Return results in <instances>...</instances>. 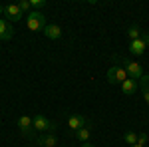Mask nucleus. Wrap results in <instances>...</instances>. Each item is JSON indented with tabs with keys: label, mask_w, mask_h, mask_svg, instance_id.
Segmentation results:
<instances>
[{
	"label": "nucleus",
	"mask_w": 149,
	"mask_h": 147,
	"mask_svg": "<svg viewBox=\"0 0 149 147\" xmlns=\"http://www.w3.org/2000/svg\"><path fill=\"white\" fill-rule=\"evenodd\" d=\"M26 26L32 32H44V28H46V16L40 10H32L30 14H26Z\"/></svg>",
	"instance_id": "nucleus-1"
},
{
	"label": "nucleus",
	"mask_w": 149,
	"mask_h": 147,
	"mask_svg": "<svg viewBox=\"0 0 149 147\" xmlns=\"http://www.w3.org/2000/svg\"><path fill=\"white\" fill-rule=\"evenodd\" d=\"M32 125H34L36 131H50V133H54L58 127L54 121H50L46 115H42V113H38V115L32 117Z\"/></svg>",
	"instance_id": "nucleus-2"
},
{
	"label": "nucleus",
	"mask_w": 149,
	"mask_h": 147,
	"mask_svg": "<svg viewBox=\"0 0 149 147\" xmlns=\"http://www.w3.org/2000/svg\"><path fill=\"white\" fill-rule=\"evenodd\" d=\"M127 78L129 76H127V72L123 70V66H111V68L107 70V82L109 84H119L121 86Z\"/></svg>",
	"instance_id": "nucleus-3"
},
{
	"label": "nucleus",
	"mask_w": 149,
	"mask_h": 147,
	"mask_svg": "<svg viewBox=\"0 0 149 147\" xmlns=\"http://www.w3.org/2000/svg\"><path fill=\"white\" fill-rule=\"evenodd\" d=\"M123 70L127 72V76L131 79H141L143 78V68H141V64L133 62V60H123Z\"/></svg>",
	"instance_id": "nucleus-4"
},
{
	"label": "nucleus",
	"mask_w": 149,
	"mask_h": 147,
	"mask_svg": "<svg viewBox=\"0 0 149 147\" xmlns=\"http://www.w3.org/2000/svg\"><path fill=\"white\" fill-rule=\"evenodd\" d=\"M4 16H6L8 22H18V20H22L24 12L20 10L18 2H16V4H6V6H4Z\"/></svg>",
	"instance_id": "nucleus-5"
},
{
	"label": "nucleus",
	"mask_w": 149,
	"mask_h": 147,
	"mask_svg": "<svg viewBox=\"0 0 149 147\" xmlns=\"http://www.w3.org/2000/svg\"><path fill=\"white\" fill-rule=\"evenodd\" d=\"M12 36H14V30H12L10 22L0 18V42H8V40H12Z\"/></svg>",
	"instance_id": "nucleus-6"
},
{
	"label": "nucleus",
	"mask_w": 149,
	"mask_h": 147,
	"mask_svg": "<svg viewBox=\"0 0 149 147\" xmlns=\"http://www.w3.org/2000/svg\"><path fill=\"white\" fill-rule=\"evenodd\" d=\"M18 127H20V131H22V135H30L32 133V129H34V125H32V117L30 115H20L18 117Z\"/></svg>",
	"instance_id": "nucleus-7"
},
{
	"label": "nucleus",
	"mask_w": 149,
	"mask_h": 147,
	"mask_svg": "<svg viewBox=\"0 0 149 147\" xmlns=\"http://www.w3.org/2000/svg\"><path fill=\"white\" fill-rule=\"evenodd\" d=\"M68 127L72 131H80L81 127H86V117H81V115H70L68 117Z\"/></svg>",
	"instance_id": "nucleus-8"
},
{
	"label": "nucleus",
	"mask_w": 149,
	"mask_h": 147,
	"mask_svg": "<svg viewBox=\"0 0 149 147\" xmlns=\"http://www.w3.org/2000/svg\"><path fill=\"white\" fill-rule=\"evenodd\" d=\"M44 34H46V38H50V40H60V38H62V28H60L58 24H50V26L44 28Z\"/></svg>",
	"instance_id": "nucleus-9"
},
{
	"label": "nucleus",
	"mask_w": 149,
	"mask_h": 147,
	"mask_svg": "<svg viewBox=\"0 0 149 147\" xmlns=\"http://www.w3.org/2000/svg\"><path fill=\"white\" fill-rule=\"evenodd\" d=\"M145 48H147V44L139 38V40H133V42H129V52L133 54V56H141L143 52H145Z\"/></svg>",
	"instance_id": "nucleus-10"
},
{
	"label": "nucleus",
	"mask_w": 149,
	"mask_h": 147,
	"mask_svg": "<svg viewBox=\"0 0 149 147\" xmlns=\"http://www.w3.org/2000/svg\"><path fill=\"white\" fill-rule=\"evenodd\" d=\"M135 90H137V82L131 78H127L123 84H121V91L125 93V95H133L135 93Z\"/></svg>",
	"instance_id": "nucleus-11"
},
{
	"label": "nucleus",
	"mask_w": 149,
	"mask_h": 147,
	"mask_svg": "<svg viewBox=\"0 0 149 147\" xmlns=\"http://www.w3.org/2000/svg\"><path fill=\"white\" fill-rule=\"evenodd\" d=\"M58 143V139L54 133H50V135H44V137H40L38 139V145H42V147H56Z\"/></svg>",
	"instance_id": "nucleus-12"
},
{
	"label": "nucleus",
	"mask_w": 149,
	"mask_h": 147,
	"mask_svg": "<svg viewBox=\"0 0 149 147\" xmlns=\"http://www.w3.org/2000/svg\"><path fill=\"white\" fill-rule=\"evenodd\" d=\"M90 137H92V129H90V127H81L80 131H76V139L81 141V143H88Z\"/></svg>",
	"instance_id": "nucleus-13"
},
{
	"label": "nucleus",
	"mask_w": 149,
	"mask_h": 147,
	"mask_svg": "<svg viewBox=\"0 0 149 147\" xmlns=\"http://www.w3.org/2000/svg\"><path fill=\"white\" fill-rule=\"evenodd\" d=\"M127 36H129V40H131V42H133V40H139V38H141V30H139L137 26H129Z\"/></svg>",
	"instance_id": "nucleus-14"
},
{
	"label": "nucleus",
	"mask_w": 149,
	"mask_h": 147,
	"mask_svg": "<svg viewBox=\"0 0 149 147\" xmlns=\"http://www.w3.org/2000/svg\"><path fill=\"white\" fill-rule=\"evenodd\" d=\"M137 133H135V131H127L125 135H123V139H125V143H129V147L131 145H135V143H137Z\"/></svg>",
	"instance_id": "nucleus-15"
},
{
	"label": "nucleus",
	"mask_w": 149,
	"mask_h": 147,
	"mask_svg": "<svg viewBox=\"0 0 149 147\" xmlns=\"http://www.w3.org/2000/svg\"><path fill=\"white\" fill-rule=\"evenodd\" d=\"M18 6H20V10H22L24 14H26V12H28V14L32 12V6H30V0H20V2H18Z\"/></svg>",
	"instance_id": "nucleus-16"
},
{
	"label": "nucleus",
	"mask_w": 149,
	"mask_h": 147,
	"mask_svg": "<svg viewBox=\"0 0 149 147\" xmlns=\"http://www.w3.org/2000/svg\"><path fill=\"white\" fill-rule=\"evenodd\" d=\"M30 6H32V10H40L46 6V0H30Z\"/></svg>",
	"instance_id": "nucleus-17"
},
{
	"label": "nucleus",
	"mask_w": 149,
	"mask_h": 147,
	"mask_svg": "<svg viewBox=\"0 0 149 147\" xmlns=\"http://www.w3.org/2000/svg\"><path fill=\"white\" fill-rule=\"evenodd\" d=\"M141 90H143V93H149V76L141 78Z\"/></svg>",
	"instance_id": "nucleus-18"
},
{
	"label": "nucleus",
	"mask_w": 149,
	"mask_h": 147,
	"mask_svg": "<svg viewBox=\"0 0 149 147\" xmlns=\"http://www.w3.org/2000/svg\"><path fill=\"white\" fill-rule=\"evenodd\" d=\"M145 141H147V135H145V133H141V135L137 137V143H143V145H145Z\"/></svg>",
	"instance_id": "nucleus-19"
},
{
	"label": "nucleus",
	"mask_w": 149,
	"mask_h": 147,
	"mask_svg": "<svg viewBox=\"0 0 149 147\" xmlns=\"http://www.w3.org/2000/svg\"><path fill=\"white\" fill-rule=\"evenodd\" d=\"M141 40H143V42L149 46V32H143V34H141Z\"/></svg>",
	"instance_id": "nucleus-20"
},
{
	"label": "nucleus",
	"mask_w": 149,
	"mask_h": 147,
	"mask_svg": "<svg viewBox=\"0 0 149 147\" xmlns=\"http://www.w3.org/2000/svg\"><path fill=\"white\" fill-rule=\"evenodd\" d=\"M0 16H4V6L0 4Z\"/></svg>",
	"instance_id": "nucleus-21"
},
{
	"label": "nucleus",
	"mask_w": 149,
	"mask_h": 147,
	"mask_svg": "<svg viewBox=\"0 0 149 147\" xmlns=\"http://www.w3.org/2000/svg\"><path fill=\"white\" fill-rule=\"evenodd\" d=\"M81 147H93L92 143H81Z\"/></svg>",
	"instance_id": "nucleus-22"
},
{
	"label": "nucleus",
	"mask_w": 149,
	"mask_h": 147,
	"mask_svg": "<svg viewBox=\"0 0 149 147\" xmlns=\"http://www.w3.org/2000/svg\"><path fill=\"white\" fill-rule=\"evenodd\" d=\"M131 147H145L143 143H135V145H131Z\"/></svg>",
	"instance_id": "nucleus-23"
},
{
	"label": "nucleus",
	"mask_w": 149,
	"mask_h": 147,
	"mask_svg": "<svg viewBox=\"0 0 149 147\" xmlns=\"http://www.w3.org/2000/svg\"><path fill=\"white\" fill-rule=\"evenodd\" d=\"M38 147H42V145H38Z\"/></svg>",
	"instance_id": "nucleus-24"
}]
</instances>
